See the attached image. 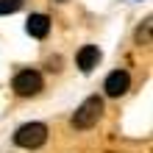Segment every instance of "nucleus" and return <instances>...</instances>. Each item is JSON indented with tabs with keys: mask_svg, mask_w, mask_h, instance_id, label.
I'll use <instances>...</instances> for the list:
<instances>
[{
	"mask_svg": "<svg viewBox=\"0 0 153 153\" xmlns=\"http://www.w3.org/2000/svg\"><path fill=\"white\" fill-rule=\"evenodd\" d=\"M103 114V100L100 97H86L84 103L78 106V111L73 114V128H92V125H97V120H100Z\"/></svg>",
	"mask_w": 153,
	"mask_h": 153,
	"instance_id": "f257e3e1",
	"label": "nucleus"
},
{
	"mask_svg": "<svg viewBox=\"0 0 153 153\" xmlns=\"http://www.w3.org/2000/svg\"><path fill=\"white\" fill-rule=\"evenodd\" d=\"M45 139H48V125H45V123H25L14 134V142L20 148H28V150L45 145Z\"/></svg>",
	"mask_w": 153,
	"mask_h": 153,
	"instance_id": "f03ea898",
	"label": "nucleus"
},
{
	"mask_svg": "<svg viewBox=\"0 0 153 153\" xmlns=\"http://www.w3.org/2000/svg\"><path fill=\"white\" fill-rule=\"evenodd\" d=\"M11 86H14V92L20 95V97H33V95L42 92L45 84H42V75L36 73V70H22V73L14 75Z\"/></svg>",
	"mask_w": 153,
	"mask_h": 153,
	"instance_id": "7ed1b4c3",
	"label": "nucleus"
},
{
	"mask_svg": "<svg viewBox=\"0 0 153 153\" xmlns=\"http://www.w3.org/2000/svg\"><path fill=\"white\" fill-rule=\"evenodd\" d=\"M128 86H131V75L125 73V70H114V73H109V78H106V84H103V89H106V95H109V97L125 95V92H128Z\"/></svg>",
	"mask_w": 153,
	"mask_h": 153,
	"instance_id": "20e7f679",
	"label": "nucleus"
},
{
	"mask_svg": "<svg viewBox=\"0 0 153 153\" xmlns=\"http://www.w3.org/2000/svg\"><path fill=\"white\" fill-rule=\"evenodd\" d=\"M97 61H100L97 45H84V48L78 50V67L84 70V73H92V70L97 67Z\"/></svg>",
	"mask_w": 153,
	"mask_h": 153,
	"instance_id": "39448f33",
	"label": "nucleus"
},
{
	"mask_svg": "<svg viewBox=\"0 0 153 153\" xmlns=\"http://www.w3.org/2000/svg\"><path fill=\"white\" fill-rule=\"evenodd\" d=\"M25 28H28V33H31L33 39H45L50 33V17L48 14H31Z\"/></svg>",
	"mask_w": 153,
	"mask_h": 153,
	"instance_id": "423d86ee",
	"label": "nucleus"
},
{
	"mask_svg": "<svg viewBox=\"0 0 153 153\" xmlns=\"http://www.w3.org/2000/svg\"><path fill=\"white\" fill-rule=\"evenodd\" d=\"M25 0H0V17L3 14H14V11H20Z\"/></svg>",
	"mask_w": 153,
	"mask_h": 153,
	"instance_id": "0eeeda50",
	"label": "nucleus"
}]
</instances>
